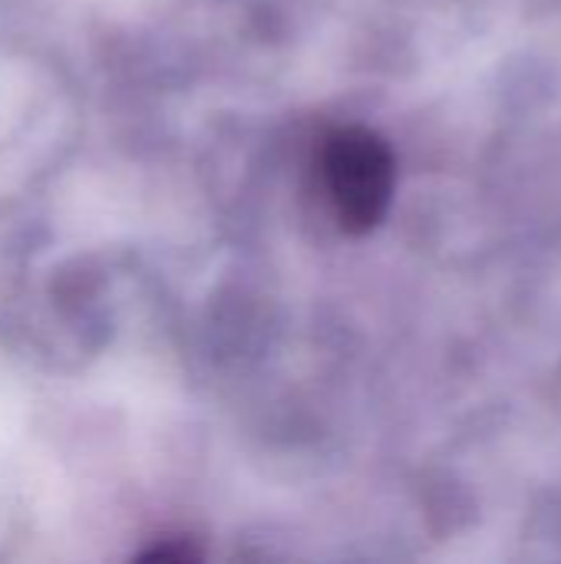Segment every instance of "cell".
Instances as JSON below:
<instances>
[{
  "mask_svg": "<svg viewBox=\"0 0 561 564\" xmlns=\"http://www.w3.org/2000/svg\"><path fill=\"white\" fill-rule=\"evenodd\" d=\"M321 182L344 231L364 235L380 225L397 185V162L390 145L364 129H334L321 149Z\"/></svg>",
  "mask_w": 561,
  "mask_h": 564,
  "instance_id": "cell-1",
  "label": "cell"
},
{
  "mask_svg": "<svg viewBox=\"0 0 561 564\" xmlns=\"http://www.w3.org/2000/svg\"><path fill=\"white\" fill-rule=\"evenodd\" d=\"M145 562H195L198 552L192 545H155L149 552H142Z\"/></svg>",
  "mask_w": 561,
  "mask_h": 564,
  "instance_id": "cell-2",
  "label": "cell"
}]
</instances>
